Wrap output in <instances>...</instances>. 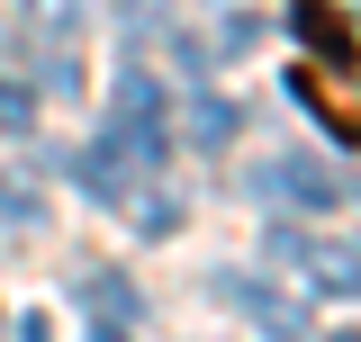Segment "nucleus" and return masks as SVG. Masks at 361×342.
Wrapping results in <instances>:
<instances>
[{
  "mask_svg": "<svg viewBox=\"0 0 361 342\" xmlns=\"http://www.w3.org/2000/svg\"><path fill=\"white\" fill-rule=\"evenodd\" d=\"M109 144H118V153H135V163H154V153H163V99H154V82H145V72H118V118H109Z\"/></svg>",
  "mask_w": 361,
  "mask_h": 342,
  "instance_id": "f257e3e1",
  "label": "nucleus"
},
{
  "mask_svg": "<svg viewBox=\"0 0 361 342\" xmlns=\"http://www.w3.org/2000/svg\"><path fill=\"white\" fill-rule=\"evenodd\" d=\"M289 99L325 108V118H334V135H343V144H361V82H343V63H334V90H316V72H289Z\"/></svg>",
  "mask_w": 361,
  "mask_h": 342,
  "instance_id": "f03ea898",
  "label": "nucleus"
},
{
  "mask_svg": "<svg viewBox=\"0 0 361 342\" xmlns=\"http://www.w3.org/2000/svg\"><path fill=\"white\" fill-rule=\"evenodd\" d=\"M289 27H298V37H307L325 63H353V18H343V9H325V0H298V18H289Z\"/></svg>",
  "mask_w": 361,
  "mask_h": 342,
  "instance_id": "7ed1b4c3",
  "label": "nucleus"
},
{
  "mask_svg": "<svg viewBox=\"0 0 361 342\" xmlns=\"http://www.w3.org/2000/svg\"><path fill=\"white\" fill-rule=\"evenodd\" d=\"M180 135H190L199 153H217V144H235V108H226L217 90H199V99L180 108Z\"/></svg>",
  "mask_w": 361,
  "mask_h": 342,
  "instance_id": "20e7f679",
  "label": "nucleus"
},
{
  "mask_svg": "<svg viewBox=\"0 0 361 342\" xmlns=\"http://www.w3.org/2000/svg\"><path fill=\"white\" fill-rule=\"evenodd\" d=\"M73 171L90 180V198H99V208H127V153H118V144H90Z\"/></svg>",
  "mask_w": 361,
  "mask_h": 342,
  "instance_id": "39448f33",
  "label": "nucleus"
},
{
  "mask_svg": "<svg viewBox=\"0 0 361 342\" xmlns=\"http://www.w3.org/2000/svg\"><path fill=\"white\" fill-rule=\"evenodd\" d=\"M226 298L244 306V315H262V324H280V334H298V306H289V298H271L262 279H226Z\"/></svg>",
  "mask_w": 361,
  "mask_h": 342,
  "instance_id": "423d86ee",
  "label": "nucleus"
},
{
  "mask_svg": "<svg viewBox=\"0 0 361 342\" xmlns=\"http://www.w3.org/2000/svg\"><path fill=\"white\" fill-rule=\"evenodd\" d=\"M82 306L99 315V324H135V289L127 279H82Z\"/></svg>",
  "mask_w": 361,
  "mask_h": 342,
  "instance_id": "0eeeda50",
  "label": "nucleus"
},
{
  "mask_svg": "<svg viewBox=\"0 0 361 342\" xmlns=\"http://www.w3.org/2000/svg\"><path fill=\"white\" fill-rule=\"evenodd\" d=\"M27 27H37V37H73V27H82V0H27Z\"/></svg>",
  "mask_w": 361,
  "mask_h": 342,
  "instance_id": "6e6552de",
  "label": "nucleus"
},
{
  "mask_svg": "<svg viewBox=\"0 0 361 342\" xmlns=\"http://www.w3.org/2000/svg\"><path fill=\"white\" fill-rule=\"evenodd\" d=\"M0 208L27 216V208H37V180H27V171H9V180H0Z\"/></svg>",
  "mask_w": 361,
  "mask_h": 342,
  "instance_id": "1a4fd4ad",
  "label": "nucleus"
},
{
  "mask_svg": "<svg viewBox=\"0 0 361 342\" xmlns=\"http://www.w3.org/2000/svg\"><path fill=\"white\" fill-rule=\"evenodd\" d=\"M135 225L145 234H172V198H135Z\"/></svg>",
  "mask_w": 361,
  "mask_h": 342,
  "instance_id": "9d476101",
  "label": "nucleus"
},
{
  "mask_svg": "<svg viewBox=\"0 0 361 342\" xmlns=\"http://www.w3.org/2000/svg\"><path fill=\"white\" fill-rule=\"evenodd\" d=\"M163 9L172 0H118V18H135V27H163Z\"/></svg>",
  "mask_w": 361,
  "mask_h": 342,
  "instance_id": "9b49d317",
  "label": "nucleus"
}]
</instances>
